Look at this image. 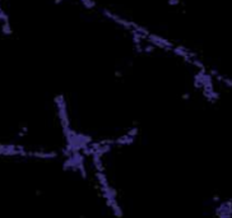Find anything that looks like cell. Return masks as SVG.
Masks as SVG:
<instances>
[{
  "label": "cell",
  "mask_w": 232,
  "mask_h": 218,
  "mask_svg": "<svg viewBox=\"0 0 232 218\" xmlns=\"http://www.w3.org/2000/svg\"><path fill=\"white\" fill-rule=\"evenodd\" d=\"M101 13H102V16H104V17H106L107 19L114 22V23H116L119 27H121L123 29H126L128 32L131 31V29L134 28L135 22H133L130 19H126V18L121 17L120 14L112 12V10H110V9H101Z\"/></svg>",
  "instance_id": "cell-1"
},
{
  "label": "cell",
  "mask_w": 232,
  "mask_h": 218,
  "mask_svg": "<svg viewBox=\"0 0 232 218\" xmlns=\"http://www.w3.org/2000/svg\"><path fill=\"white\" fill-rule=\"evenodd\" d=\"M64 1V0H54V4H56V5H59V4H61V3Z\"/></svg>",
  "instance_id": "cell-8"
},
{
  "label": "cell",
  "mask_w": 232,
  "mask_h": 218,
  "mask_svg": "<svg viewBox=\"0 0 232 218\" xmlns=\"http://www.w3.org/2000/svg\"><path fill=\"white\" fill-rule=\"evenodd\" d=\"M167 4L170 6H176L180 4V0H167Z\"/></svg>",
  "instance_id": "cell-7"
},
{
  "label": "cell",
  "mask_w": 232,
  "mask_h": 218,
  "mask_svg": "<svg viewBox=\"0 0 232 218\" xmlns=\"http://www.w3.org/2000/svg\"><path fill=\"white\" fill-rule=\"evenodd\" d=\"M78 1L82 4L86 9H94L96 8V1L94 0H78Z\"/></svg>",
  "instance_id": "cell-5"
},
{
  "label": "cell",
  "mask_w": 232,
  "mask_h": 218,
  "mask_svg": "<svg viewBox=\"0 0 232 218\" xmlns=\"http://www.w3.org/2000/svg\"><path fill=\"white\" fill-rule=\"evenodd\" d=\"M156 50L157 49L152 45V43H149V42H147V41L143 43V54H147V55H148V54H153Z\"/></svg>",
  "instance_id": "cell-4"
},
{
  "label": "cell",
  "mask_w": 232,
  "mask_h": 218,
  "mask_svg": "<svg viewBox=\"0 0 232 218\" xmlns=\"http://www.w3.org/2000/svg\"><path fill=\"white\" fill-rule=\"evenodd\" d=\"M6 22H10L9 19V14L3 9V6H0V24L1 23H6Z\"/></svg>",
  "instance_id": "cell-6"
},
{
  "label": "cell",
  "mask_w": 232,
  "mask_h": 218,
  "mask_svg": "<svg viewBox=\"0 0 232 218\" xmlns=\"http://www.w3.org/2000/svg\"><path fill=\"white\" fill-rule=\"evenodd\" d=\"M145 41L152 43L156 49H161L163 51H172V49H174V46H175V43L171 42L170 40H167L161 35H157V33H152V32H149V35L147 36Z\"/></svg>",
  "instance_id": "cell-2"
},
{
  "label": "cell",
  "mask_w": 232,
  "mask_h": 218,
  "mask_svg": "<svg viewBox=\"0 0 232 218\" xmlns=\"http://www.w3.org/2000/svg\"><path fill=\"white\" fill-rule=\"evenodd\" d=\"M0 29H1V33L4 36H10L13 33V27H12V24H10V22L1 23L0 24Z\"/></svg>",
  "instance_id": "cell-3"
}]
</instances>
